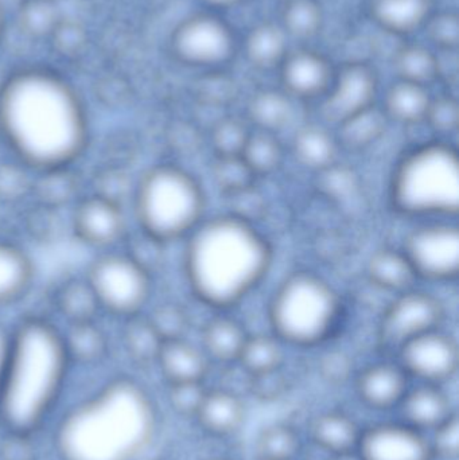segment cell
Instances as JSON below:
<instances>
[{"mask_svg": "<svg viewBox=\"0 0 459 460\" xmlns=\"http://www.w3.org/2000/svg\"><path fill=\"white\" fill-rule=\"evenodd\" d=\"M393 208L406 216H452L459 209L457 151L428 143L402 159L391 183Z\"/></svg>", "mask_w": 459, "mask_h": 460, "instance_id": "5", "label": "cell"}, {"mask_svg": "<svg viewBox=\"0 0 459 460\" xmlns=\"http://www.w3.org/2000/svg\"><path fill=\"white\" fill-rule=\"evenodd\" d=\"M73 228L84 243L92 246L113 245L126 232L121 208L104 196L89 197L75 208Z\"/></svg>", "mask_w": 459, "mask_h": 460, "instance_id": "15", "label": "cell"}, {"mask_svg": "<svg viewBox=\"0 0 459 460\" xmlns=\"http://www.w3.org/2000/svg\"><path fill=\"white\" fill-rule=\"evenodd\" d=\"M207 460H231V459H225V458H212Z\"/></svg>", "mask_w": 459, "mask_h": 460, "instance_id": "53", "label": "cell"}, {"mask_svg": "<svg viewBox=\"0 0 459 460\" xmlns=\"http://www.w3.org/2000/svg\"><path fill=\"white\" fill-rule=\"evenodd\" d=\"M0 131L22 161L57 172L83 153L88 123L77 92L65 78L26 67L0 88Z\"/></svg>", "mask_w": 459, "mask_h": 460, "instance_id": "1", "label": "cell"}, {"mask_svg": "<svg viewBox=\"0 0 459 460\" xmlns=\"http://www.w3.org/2000/svg\"><path fill=\"white\" fill-rule=\"evenodd\" d=\"M86 280L100 307L119 315H137L150 295L147 270L139 260L126 254L100 257L91 265Z\"/></svg>", "mask_w": 459, "mask_h": 460, "instance_id": "8", "label": "cell"}, {"mask_svg": "<svg viewBox=\"0 0 459 460\" xmlns=\"http://www.w3.org/2000/svg\"><path fill=\"white\" fill-rule=\"evenodd\" d=\"M124 342L129 357L139 364L156 362L163 340L159 337L147 318L132 316L124 332Z\"/></svg>", "mask_w": 459, "mask_h": 460, "instance_id": "39", "label": "cell"}, {"mask_svg": "<svg viewBox=\"0 0 459 460\" xmlns=\"http://www.w3.org/2000/svg\"><path fill=\"white\" fill-rule=\"evenodd\" d=\"M156 427L150 394L135 381L119 378L72 408L54 443L62 460H137L150 447Z\"/></svg>", "mask_w": 459, "mask_h": 460, "instance_id": "2", "label": "cell"}, {"mask_svg": "<svg viewBox=\"0 0 459 460\" xmlns=\"http://www.w3.org/2000/svg\"><path fill=\"white\" fill-rule=\"evenodd\" d=\"M207 392L204 383L172 384L169 385L167 400L172 410L178 415L194 418Z\"/></svg>", "mask_w": 459, "mask_h": 460, "instance_id": "44", "label": "cell"}, {"mask_svg": "<svg viewBox=\"0 0 459 460\" xmlns=\"http://www.w3.org/2000/svg\"><path fill=\"white\" fill-rule=\"evenodd\" d=\"M255 448L258 459L294 460L302 453V440L293 427L274 424L259 434Z\"/></svg>", "mask_w": 459, "mask_h": 460, "instance_id": "35", "label": "cell"}, {"mask_svg": "<svg viewBox=\"0 0 459 460\" xmlns=\"http://www.w3.org/2000/svg\"><path fill=\"white\" fill-rule=\"evenodd\" d=\"M399 354L404 372L423 384L441 385L457 373V343L438 329L407 341Z\"/></svg>", "mask_w": 459, "mask_h": 460, "instance_id": "11", "label": "cell"}, {"mask_svg": "<svg viewBox=\"0 0 459 460\" xmlns=\"http://www.w3.org/2000/svg\"><path fill=\"white\" fill-rule=\"evenodd\" d=\"M11 334H8L3 326H0V384H2L3 376H4L5 367H7L8 356H10Z\"/></svg>", "mask_w": 459, "mask_h": 460, "instance_id": "50", "label": "cell"}, {"mask_svg": "<svg viewBox=\"0 0 459 460\" xmlns=\"http://www.w3.org/2000/svg\"><path fill=\"white\" fill-rule=\"evenodd\" d=\"M170 45L175 58L183 65L216 67L234 56V37L223 19L210 13H197L175 27Z\"/></svg>", "mask_w": 459, "mask_h": 460, "instance_id": "9", "label": "cell"}, {"mask_svg": "<svg viewBox=\"0 0 459 460\" xmlns=\"http://www.w3.org/2000/svg\"><path fill=\"white\" fill-rule=\"evenodd\" d=\"M202 2L213 8H231L242 3L243 0H202Z\"/></svg>", "mask_w": 459, "mask_h": 460, "instance_id": "51", "label": "cell"}, {"mask_svg": "<svg viewBox=\"0 0 459 460\" xmlns=\"http://www.w3.org/2000/svg\"><path fill=\"white\" fill-rule=\"evenodd\" d=\"M56 2H59V0H56Z\"/></svg>", "mask_w": 459, "mask_h": 460, "instance_id": "55", "label": "cell"}, {"mask_svg": "<svg viewBox=\"0 0 459 460\" xmlns=\"http://www.w3.org/2000/svg\"><path fill=\"white\" fill-rule=\"evenodd\" d=\"M399 80L428 86L441 75L438 57L422 45L403 46L395 56Z\"/></svg>", "mask_w": 459, "mask_h": 460, "instance_id": "32", "label": "cell"}, {"mask_svg": "<svg viewBox=\"0 0 459 460\" xmlns=\"http://www.w3.org/2000/svg\"><path fill=\"white\" fill-rule=\"evenodd\" d=\"M428 32L434 45L442 50H455L459 40V22L457 15L452 13H439L430 16L428 23Z\"/></svg>", "mask_w": 459, "mask_h": 460, "instance_id": "45", "label": "cell"}, {"mask_svg": "<svg viewBox=\"0 0 459 460\" xmlns=\"http://www.w3.org/2000/svg\"><path fill=\"white\" fill-rule=\"evenodd\" d=\"M62 19L56 0H23L18 10L19 27L31 38L49 40Z\"/></svg>", "mask_w": 459, "mask_h": 460, "instance_id": "34", "label": "cell"}, {"mask_svg": "<svg viewBox=\"0 0 459 460\" xmlns=\"http://www.w3.org/2000/svg\"><path fill=\"white\" fill-rule=\"evenodd\" d=\"M280 73L286 93L301 100L325 94L334 78L328 58L310 49L288 53L280 65Z\"/></svg>", "mask_w": 459, "mask_h": 460, "instance_id": "16", "label": "cell"}, {"mask_svg": "<svg viewBox=\"0 0 459 460\" xmlns=\"http://www.w3.org/2000/svg\"><path fill=\"white\" fill-rule=\"evenodd\" d=\"M64 337L40 319L11 334L10 356L0 384V423L13 434L40 429L56 407L70 365Z\"/></svg>", "mask_w": 459, "mask_h": 460, "instance_id": "4", "label": "cell"}, {"mask_svg": "<svg viewBox=\"0 0 459 460\" xmlns=\"http://www.w3.org/2000/svg\"><path fill=\"white\" fill-rule=\"evenodd\" d=\"M293 104L286 92L266 89L258 92L250 102V119L258 131L275 134L290 121Z\"/></svg>", "mask_w": 459, "mask_h": 460, "instance_id": "30", "label": "cell"}, {"mask_svg": "<svg viewBox=\"0 0 459 460\" xmlns=\"http://www.w3.org/2000/svg\"><path fill=\"white\" fill-rule=\"evenodd\" d=\"M361 431L355 419L339 411L321 413L310 429L314 445L331 456L357 450Z\"/></svg>", "mask_w": 459, "mask_h": 460, "instance_id": "22", "label": "cell"}, {"mask_svg": "<svg viewBox=\"0 0 459 460\" xmlns=\"http://www.w3.org/2000/svg\"><path fill=\"white\" fill-rule=\"evenodd\" d=\"M156 364L169 385L204 383L209 372V357L207 353L186 342L183 338L163 342Z\"/></svg>", "mask_w": 459, "mask_h": 460, "instance_id": "20", "label": "cell"}, {"mask_svg": "<svg viewBox=\"0 0 459 460\" xmlns=\"http://www.w3.org/2000/svg\"><path fill=\"white\" fill-rule=\"evenodd\" d=\"M189 235L185 254L189 284L210 307L236 305L269 272L271 248L252 223L223 216L199 224Z\"/></svg>", "mask_w": 459, "mask_h": 460, "instance_id": "3", "label": "cell"}, {"mask_svg": "<svg viewBox=\"0 0 459 460\" xmlns=\"http://www.w3.org/2000/svg\"><path fill=\"white\" fill-rule=\"evenodd\" d=\"M339 311L334 289L318 276L301 272L280 284L272 297L269 319L278 340L310 348L329 337Z\"/></svg>", "mask_w": 459, "mask_h": 460, "instance_id": "7", "label": "cell"}, {"mask_svg": "<svg viewBox=\"0 0 459 460\" xmlns=\"http://www.w3.org/2000/svg\"><path fill=\"white\" fill-rule=\"evenodd\" d=\"M458 120L457 102L453 97L444 96L433 99L425 121L439 134H452L457 129Z\"/></svg>", "mask_w": 459, "mask_h": 460, "instance_id": "46", "label": "cell"}, {"mask_svg": "<svg viewBox=\"0 0 459 460\" xmlns=\"http://www.w3.org/2000/svg\"><path fill=\"white\" fill-rule=\"evenodd\" d=\"M288 35L282 26L261 23L253 27L245 40L248 61L259 69L280 66L288 51Z\"/></svg>", "mask_w": 459, "mask_h": 460, "instance_id": "24", "label": "cell"}, {"mask_svg": "<svg viewBox=\"0 0 459 460\" xmlns=\"http://www.w3.org/2000/svg\"><path fill=\"white\" fill-rule=\"evenodd\" d=\"M159 337L166 341L180 340L188 327V316L175 305H162L147 318Z\"/></svg>", "mask_w": 459, "mask_h": 460, "instance_id": "42", "label": "cell"}, {"mask_svg": "<svg viewBox=\"0 0 459 460\" xmlns=\"http://www.w3.org/2000/svg\"><path fill=\"white\" fill-rule=\"evenodd\" d=\"M10 439L2 447L3 460H32L35 450L29 442L30 435L13 434L8 432Z\"/></svg>", "mask_w": 459, "mask_h": 460, "instance_id": "49", "label": "cell"}, {"mask_svg": "<svg viewBox=\"0 0 459 460\" xmlns=\"http://www.w3.org/2000/svg\"><path fill=\"white\" fill-rule=\"evenodd\" d=\"M31 278L32 265L27 254L18 246L0 241V305L19 299Z\"/></svg>", "mask_w": 459, "mask_h": 460, "instance_id": "27", "label": "cell"}, {"mask_svg": "<svg viewBox=\"0 0 459 460\" xmlns=\"http://www.w3.org/2000/svg\"><path fill=\"white\" fill-rule=\"evenodd\" d=\"M194 418L207 434L229 437L244 424L245 405L242 397L229 389H207Z\"/></svg>", "mask_w": 459, "mask_h": 460, "instance_id": "19", "label": "cell"}, {"mask_svg": "<svg viewBox=\"0 0 459 460\" xmlns=\"http://www.w3.org/2000/svg\"><path fill=\"white\" fill-rule=\"evenodd\" d=\"M431 102L428 86L399 80L388 89L383 111L387 119L410 126L426 120Z\"/></svg>", "mask_w": 459, "mask_h": 460, "instance_id": "23", "label": "cell"}, {"mask_svg": "<svg viewBox=\"0 0 459 460\" xmlns=\"http://www.w3.org/2000/svg\"><path fill=\"white\" fill-rule=\"evenodd\" d=\"M204 208L199 182L180 167H154L137 188V218L145 232L156 241L190 234L202 223Z\"/></svg>", "mask_w": 459, "mask_h": 460, "instance_id": "6", "label": "cell"}, {"mask_svg": "<svg viewBox=\"0 0 459 460\" xmlns=\"http://www.w3.org/2000/svg\"><path fill=\"white\" fill-rule=\"evenodd\" d=\"M256 460H269V459H258V458H256ZM294 460H296V459H294Z\"/></svg>", "mask_w": 459, "mask_h": 460, "instance_id": "54", "label": "cell"}, {"mask_svg": "<svg viewBox=\"0 0 459 460\" xmlns=\"http://www.w3.org/2000/svg\"><path fill=\"white\" fill-rule=\"evenodd\" d=\"M431 451L434 460H457L459 456V420L457 412L431 431Z\"/></svg>", "mask_w": 459, "mask_h": 460, "instance_id": "43", "label": "cell"}, {"mask_svg": "<svg viewBox=\"0 0 459 460\" xmlns=\"http://www.w3.org/2000/svg\"><path fill=\"white\" fill-rule=\"evenodd\" d=\"M401 364L376 362L358 375L356 389L364 405L375 411L396 410L410 388Z\"/></svg>", "mask_w": 459, "mask_h": 460, "instance_id": "17", "label": "cell"}, {"mask_svg": "<svg viewBox=\"0 0 459 460\" xmlns=\"http://www.w3.org/2000/svg\"><path fill=\"white\" fill-rule=\"evenodd\" d=\"M248 334L239 322L229 318H216L204 330L205 353L221 364L239 361Z\"/></svg>", "mask_w": 459, "mask_h": 460, "instance_id": "26", "label": "cell"}, {"mask_svg": "<svg viewBox=\"0 0 459 460\" xmlns=\"http://www.w3.org/2000/svg\"><path fill=\"white\" fill-rule=\"evenodd\" d=\"M442 307L426 292H406L385 311L380 324L383 343L401 348L407 341L438 329Z\"/></svg>", "mask_w": 459, "mask_h": 460, "instance_id": "12", "label": "cell"}, {"mask_svg": "<svg viewBox=\"0 0 459 460\" xmlns=\"http://www.w3.org/2000/svg\"><path fill=\"white\" fill-rule=\"evenodd\" d=\"M4 10H3L2 3H0V37H2L3 31H4Z\"/></svg>", "mask_w": 459, "mask_h": 460, "instance_id": "52", "label": "cell"}, {"mask_svg": "<svg viewBox=\"0 0 459 460\" xmlns=\"http://www.w3.org/2000/svg\"><path fill=\"white\" fill-rule=\"evenodd\" d=\"M371 15L377 26L395 35H409L428 23L433 0H371Z\"/></svg>", "mask_w": 459, "mask_h": 460, "instance_id": "21", "label": "cell"}, {"mask_svg": "<svg viewBox=\"0 0 459 460\" xmlns=\"http://www.w3.org/2000/svg\"><path fill=\"white\" fill-rule=\"evenodd\" d=\"M251 391L259 399L275 400L286 391V383L280 369L251 377Z\"/></svg>", "mask_w": 459, "mask_h": 460, "instance_id": "48", "label": "cell"}, {"mask_svg": "<svg viewBox=\"0 0 459 460\" xmlns=\"http://www.w3.org/2000/svg\"><path fill=\"white\" fill-rule=\"evenodd\" d=\"M64 337L65 348L70 361H97L107 351V340L93 322L70 324L69 332Z\"/></svg>", "mask_w": 459, "mask_h": 460, "instance_id": "37", "label": "cell"}, {"mask_svg": "<svg viewBox=\"0 0 459 460\" xmlns=\"http://www.w3.org/2000/svg\"><path fill=\"white\" fill-rule=\"evenodd\" d=\"M282 21L286 34L307 40L322 29V8L317 0H288L283 7Z\"/></svg>", "mask_w": 459, "mask_h": 460, "instance_id": "38", "label": "cell"}, {"mask_svg": "<svg viewBox=\"0 0 459 460\" xmlns=\"http://www.w3.org/2000/svg\"><path fill=\"white\" fill-rule=\"evenodd\" d=\"M396 410L401 421L425 434L434 431L455 412L452 400L441 385L423 383L415 388L410 386Z\"/></svg>", "mask_w": 459, "mask_h": 460, "instance_id": "18", "label": "cell"}, {"mask_svg": "<svg viewBox=\"0 0 459 460\" xmlns=\"http://www.w3.org/2000/svg\"><path fill=\"white\" fill-rule=\"evenodd\" d=\"M356 451L361 460H434L425 432L401 420L364 429Z\"/></svg>", "mask_w": 459, "mask_h": 460, "instance_id": "13", "label": "cell"}, {"mask_svg": "<svg viewBox=\"0 0 459 460\" xmlns=\"http://www.w3.org/2000/svg\"><path fill=\"white\" fill-rule=\"evenodd\" d=\"M251 131L237 119H224L212 131V146L217 156H240Z\"/></svg>", "mask_w": 459, "mask_h": 460, "instance_id": "41", "label": "cell"}, {"mask_svg": "<svg viewBox=\"0 0 459 460\" xmlns=\"http://www.w3.org/2000/svg\"><path fill=\"white\" fill-rule=\"evenodd\" d=\"M245 162L255 177L271 174L282 164L283 148L279 140L269 132H251L242 153Z\"/></svg>", "mask_w": 459, "mask_h": 460, "instance_id": "36", "label": "cell"}, {"mask_svg": "<svg viewBox=\"0 0 459 460\" xmlns=\"http://www.w3.org/2000/svg\"><path fill=\"white\" fill-rule=\"evenodd\" d=\"M57 307L69 324L93 322L100 303L86 280H69L62 284L56 295Z\"/></svg>", "mask_w": 459, "mask_h": 460, "instance_id": "31", "label": "cell"}, {"mask_svg": "<svg viewBox=\"0 0 459 460\" xmlns=\"http://www.w3.org/2000/svg\"><path fill=\"white\" fill-rule=\"evenodd\" d=\"M339 143L320 126H305L294 137V155L299 164L315 172L333 167Z\"/></svg>", "mask_w": 459, "mask_h": 460, "instance_id": "25", "label": "cell"}, {"mask_svg": "<svg viewBox=\"0 0 459 460\" xmlns=\"http://www.w3.org/2000/svg\"><path fill=\"white\" fill-rule=\"evenodd\" d=\"M213 178L224 193L232 196L252 188L256 177L242 156H217L213 164Z\"/></svg>", "mask_w": 459, "mask_h": 460, "instance_id": "40", "label": "cell"}, {"mask_svg": "<svg viewBox=\"0 0 459 460\" xmlns=\"http://www.w3.org/2000/svg\"><path fill=\"white\" fill-rule=\"evenodd\" d=\"M368 275L375 286L388 291H403L417 278L404 252L382 249L372 254Z\"/></svg>", "mask_w": 459, "mask_h": 460, "instance_id": "28", "label": "cell"}, {"mask_svg": "<svg viewBox=\"0 0 459 460\" xmlns=\"http://www.w3.org/2000/svg\"><path fill=\"white\" fill-rule=\"evenodd\" d=\"M377 77L371 66L352 62L342 67L326 92L325 115L337 124L374 107Z\"/></svg>", "mask_w": 459, "mask_h": 460, "instance_id": "14", "label": "cell"}, {"mask_svg": "<svg viewBox=\"0 0 459 460\" xmlns=\"http://www.w3.org/2000/svg\"><path fill=\"white\" fill-rule=\"evenodd\" d=\"M404 254L415 275L430 280H452L459 270V232L449 224L415 229L407 238Z\"/></svg>", "mask_w": 459, "mask_h": 460, "instance_id": "10", "label": "cell"}, {"mask_svg": "<svg viewBox=\"0 0 459 460\" xmlns=\"http://www.w3.org/2000/svg\"><path fill=\"white\" fill-rule=\"evenodd\" d=\"M387 127V116L384 111L376 107L368 108L339 124L337 143L349 150H364L375 145Z\"/></svg>", "mask_w": 459, "mask_h": 460, "instance_id": "29", "label": "cell"}, {"mask_svg": "<svg viewBox=\"0 0 459 460\" xmlns=\"http://www.w3.org/2000/svg\"><path fill=\"white\" fill-rule=\"evenodd\" d=\"M49 40H53L59 53L75 56V53H80L85 45V32L78 24L62 19Z\"/></svg>", "mask_w": 459, "mask_h": 460, "instance_id": "47", "label": "cell"}, {"mask_svg": "<svg viewBox=\"0 0 459 460\" xmlns=\"http://www.w3.org/2000/svg\"><path fill=\"white\" fill-rule=\"evenodd\" d=\"M282 361L283 351L279 340L269 335H248L237 362H240L250 377H253L280 369Z\"/></svg>", "mask_w": 459, "mask_h": 460, "instance_id": "33", "label": "cell"}]
</instances>
